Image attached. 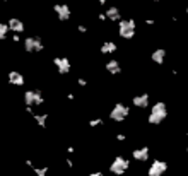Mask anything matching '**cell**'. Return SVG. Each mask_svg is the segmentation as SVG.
I'll use <instances>...</instances> for the list:
<instances>
[{
  "label": "cell",
  "mask_w": 188,
  "mask_h": 176,
  "mask_svg": "<svg viewBox=\"0 0 188 176\" xmlns=\"http://www.w3.org/2000/svg\"><path fill=\"white\" fill-rule=\"evenodd\" d=\"M168 111H166V104L164 103H156L152 106V111H151V116H149V122L154 123V125H159V123L166 118Z\"/></svg>",
  "instance_id": "1"
},
{
  "label": "cell",
  "mask_w": 188,
  "mask_h": 176,
  "mask_svg": "<svg viewBox=\"0 0 188 176\" xmlns=\"http://www.w3.org/2000/svg\"><path fill=\"white\" fill-rule=\"evenodd\" d=\"M120 36L121 38H127V39H130L133 38L135 34V22L132 21V19H127V21H120Z\"/></svg>",
  "instance_id": "2"
},
{
  "label": "cell",
  "mask_w": 188,
  "mask_h": 176,
  "mask_svg": "<svg viewBox=\"0 0 188 176\" xmlns=\"http://www.w3.org/2000/svg\"><path fill=\"white\" fill-rule=\"evenodd\" d=\"M127 115H128V108L123 106V104H116L113 110H111V120H115V122H121V120H125Z\"/></svg>",
  "instance_id": "3"
},
{
  "label": "cell",
  "mask_w": 188,
  "mask_h": 176,
  "mask_svg": "<svg viewBox=\"0 0 188 176\" xmlns=\"http://www.w3.org/2000/svg\"><path fill=\"white\" fill-rule=\"evenodd\" d=\"M127 168H128V161L123 159V157H116L113 161V164H111V173H115V174H121V173H125Z\"/></svg>",
  "instance_id": "4"
},
{
  "label": "cell",
  "mask_w": 188,
  "mask_h": 176,
  "mask_svg": "<svg viewBox=\"0 0 188 176\" xmlns=\"http://www.w3.org/2000/svg\"><path fill=\"white\" fill-rule=\"evenodd\" d=\"M24 48L27 51H41L43 50V43L39 38H27L24 41Z\"/></svg>",
  "instance_id": "5"
},
{
  "label": "cell",
  "mask_w": 188,
  "mask_h": 176,
  "mask_svg": "<svg viewBox=\"0 0 188 176\" xmlns=\"http://www.w3.org/2000/svg\"><path fill=\"white\" fill-rule=\"evenodd\" d=\"M53 11H55V14L58 16L60 21H67L68 17H70V7L67 4H57V5L53 7Z\"/></svg>",
  "instance_id": "6"
},
{
  "label": "cell",
  "mask_w": 188,
  "mask_h": 176,
  "mask_svg": "<svg viewBox=\"0 0 188 176\" xmlns=\"http://www.w3.org/2000/svg\"><path fill=\"white\" fill-rule=\"evenodd\" d=\"M24 101H26V104H41L43 97L38 91H27L24 94Z\"/></svg>",
  "instance_id": "7"
},
{
  "label": "cell",
  "mask_w": 188,
  "mask_h": 176,
  "mask_svg": "<svg viewBox=\"0 0 188 176\" xmlns=\"http://www.w3.org/2000/svg\"><path fill=\"white\" fill-rule=\"evenodd\" d=\"M166 162H161V161H154V164L151 166L149 169V176H161L164 171H166Z\"/></svg>",
  "instance_id": "8"
},
{
  "label": "cell",
  "mask_w": 188,
  "mask_h": 176,
  "mask_svg": "<svg viewBox=\"0 0 188 176\" xmlns=\"http://www.w3.org/2000/svg\"><path fill=\"white\" fill-rule=\"evenodd\" d=\"M55 65H57L60 74H67L68 70H70V62L67 58H55Z\"/></svg>",
  "instance_id": "9"
},
{
  "label": "cell",
  "mask_w": 188,
  "mask_h": 176,
  "mask_svg": "<svg viewBox=\"0 0 188 176\" xmlns=\"http://www.w3.org/2000/svg\"><path fill=\"white\" fill-rule=\"evenodd\" d=\"M9 29H12L14 32H22L24 31V24L19 19H11L9 21Z\"/></svg>",
  "instance_id": "10"
},
{
  "label": "cell",
  "mask_w": 188,
  "mask_h": 176,
  "mask_svg": "<svg viewBox=\"0 0 188 176\" xmlns=\"http://www.w3.org/2000/svg\"><path fill=\"white\" fill-rule=\"evenodd\" d=\"M106 17L111 19V21H120V17H121L120 9H118V7H110V9L106 11Z\"/></svg>",
  "instance_id": "11"
},
{
  "label": "cell",
  "mask_w": 188,
  "mask_h": 176,
  "mask_svg": "<svg viewBox=\"0 0 188 176\" xmlns=\"http://www.w3.org/2000/svg\"><path fill=\"white\" fill-rule=\"evenodd\" d=\"M9 80H11L12 84H16V85L24 84V77H22L19 72H11V74H9Z\"/></svg>",
  "instance_id": "12"
},
{
  "label": "cell",
  "mask_w": 188,
  "mask_h": 176,
  "mask_svg": "<svg viewBox=\"0 0 188 176\" xmlns=\"http://www.w3.org/2000/svg\"><path fill=\"white\" fill-rule=\"evenodd\" d=\"M147 101H149V96H147V94H140V96L133 97V104H135V106H140V108L147 106Z\"/></svg>",
  "instance_id": "13"
},
{
  "label": "cell",
  "mask_w": 188,
  "mask_h": 176,
  "mask_svg": "<svg viewBox=\"0 0 188 176\" xmlns=\"http://www.w3.org/2000/svg\"><path fill=\"white\" fill-rule=\"evenodd\" d=\"M133 157L139 161H146L147 157H149V149H139V150H133Z\"/></svg>",
  "instance_id": "14"
},
{
  "label": "cell",
  "mask_w": 188,
  "mask_h": 176,
  "mask_svg": "<svg viewBox=\"0 0 188 176\" xmlns=\"http://www.w3.org/2000/svg\"><path fill=\"white\" fill-rule=\"evenodd\" d=\"M106 69H108L110 74H118V72H120V63H118L116 60H111V62L106 63Z\"/></svg>",
  "instance_id": "15"
},
{
  "label": "cell",
  "mask_w": 188,
  "mask_h": 176,
  "mask_svg": "<svg viewBox=\"0 0 188 176\" xmlns=\"http://www.w3.org/2000/svg\"><path fill=\"white\" fill-rule=\"evenodd\" d=\"M164 50H156L154 53H152V60L156 62V63H162L164 62Z\"/></svg>",
  "instance_id": "16"
},
{
  "label": "cell",
  "mask_w": 188,
  "mask_h": 176,
  "mask_svg": "<svg viewBox=\"0 0 188 176\" xmlns=\"http://www.w3.org/2000/svg\"><path fill=\"white\" fill-rule=\"evenodd\" d=\"M115 50H116V45L111 43V41H106L105 45L101 46V51H103V53H113Z\"/></svg>",
  "instance_id": "17"
},
{
  "label": "cell",
  "mask_w": 188,
  "mask_h": 176,
  "mask_svg": "<svg viewBox=\"0 0 188 176\" xmlns=\"http://www.w3.org/2000/svg\"><path fill=\"white\" fill-rule=\"evenodd\" d=\"M9 31V24H4V22H0V39H4Z\"/></svg>",
  "instance_id": "18"
},
{
  "label": "cell",
  "mask_w": 188,
  "mask_h": 176,
  "mask_svg": "<svg viewBox=\"0 0 188 176\" xmlns=\"http://www.w3.org/2000/svg\"><path fill=\"white\" fill-rule=\"evenodd\" d=\"M38 123L41 125V127H45V122H46V115H41V116H36Z\"/></svg>",
  "instance_id": "19"
},
{
  "label": "cell",
  "mask_w": 188,
  "mask_h": 176,
  "mask_svg": "<svg viewBox=\"0 0 188 176\" xmlns=\"http://www.w3.org/2000/svg\"><path fill=\"white\" fill-rule=\"evenodd\" d=\"M38 176H46V168H43V169H36Z\"/></svg>",
  "instance_id": "20"
},
{
  "label": "cell",
  "mask_w": 188,
  "mask_h": 176,
  "mask_svg": "<svg viewBox=\"0 0 188 176\" xmlns=\"http://www.w3.org/2000/svg\"><path fill=\"white\" fill-rule=\"evenodd\" d=\"M99 2H101V4H106V2H108V0H99Z\"/></svg>",
  "instance_id": "21"
},
{
  "label": "cell",
  "mask_w": 188,
  "mask_h": 176,
  "mask_svg": "<svg viewBox=\"0 0 188 176\" xmlns=\"http://www.w3.org/2000/svg\"><path fill=\"white\" fill-rule=\"evenodd\" d=\"M186 12H188V9H186Z\"/></svg>",
  "instance_id": "22"
}]
</instances>
